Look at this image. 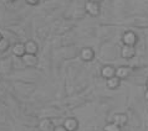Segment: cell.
Returning a JSON list of instances; mask_svg holds the SVG:
<instances>
[{
    "label": "cell",
    "mask_w": 148,
    "mask_h": 131,
    "mask_svg": "<svg viewBox=\"0 0 148 131\" xmlns=\"http://www.w3.org/2000/svg\"><path fill=\"white\" fill-rule=\"evenodd\" d=\"M128 120H130V117L126 113H117L112 116V122L116 124L117 126H120V128H125L128 124Z\"/></svg>",
    "instance_id": "6da1fadb"
},
{
    "label": "cell",
    "mask_w": 148,
    "mask_h": 131,
    "mask_svg": "<svg viewBox=\"0 0 148 131\" xmlns=\"http://www.w3.org/2000/svg\"><path fill=\"white\" fill-rule=\"evenodd\" d=\"M21 61L25 67L29 68H34L39 64V58L36 55H29V53H25L23 57H21Z\"/></svg>",
    "instance_id": "7a4b0ae2"
},
{
    "label": "cell",
    "mask_w": 148,
    "mask_h": 131,
    "mask_svg": "<svg viewBox=\"0 0 148 131\" xmlns=\"http://www.w3.org/2000/svg\"><path fill=\"white\" fill-rule=\"evenodd\" d=\"M137 41H138V37L133 31H126L122 36V42L126 46H134L137 43Z\"/></svg>",
    "instance_id": "3957f363"
},
{
    "label": "cell",
    "mask_w": 148,
    "mask_h": 131,
    "mask_svg": "<svg viewBox=\"0 0 148 131\" xmlns=\"http://www.w3.org/2000/svg\"><path fill=\"white\" fill-rule=\"evenodd\" d=\"M38 128L40 131H54L55 125H54V121H52L51 119L44 117V119H40L39 120Z\"/></svg>",
    "instance_id": "277c9868"
},
{
    "label": "cell",
    "mask_w": 148,
    "mask_h": 131,
    "mask_svg": "<svg viewBox=\"0 0 148 131\" xmlns=\"http://www.w3.org/2000/svg\"><path fill=\"white\" fill-rule=\"evenodd\" d=\"M85 9L86 11H87V14H90L91 16H98L100 15V4L97 3H93V1H90V0H87L85 4Z\"/></svg>",
    "instance_id": "5b68a950"
},
{
    "label": "cell",
    "mask_w": 148,
    "mask_h": 131,
    "mask_svg": "<svg viewBox=\"0 0 148 131\" xmlns=\"http://www.w3.org/2000/svg\"><path fill=\"white\" fill-rule=\"evenodd\" d=\"M11 52H13V56L14 57H18V58H21V57L25 55L26 51H25V45L24 42H15L13 46H11Z\"/></svg>",
    "instance_id": "8992f818"
},
{
    "label": "cell",
    "mask_w": 148,
    "mask_h": 131,
    "mask_svg": "<svg viewBox=\"0 0 148 131\" xmlns=\"http://www.w3.org/2000/svg\"><path fill=\"white\" fill-rule=\"evenodd\" d=\"M62 125L65 126V129L67 131H77V129L80 126V122L76 117H67V119H65Z\"/></svg>",
    "instance_id": "52a82bcc"
},
{
    "label": "cell",
    "mask_w": 148,
    "mask_h": 131,
    "mask_svg": "<svg viewBox=\"0 0 148 131\" xmlns=\"http://www.w3.org/2000/svg\"><path fill=\"white\" fill-rule=\"evenodd\" d=\"M121 56L125 59H131L136 56V48L134 46H126L123 45V47L121 48Z\"/></svg>",
    "instance_id": "ba28073f"
},
{
    "label": "cell",
    "mask_w": 148,
    "mask_h": 131,
    "mask_svg": "<svg viewBox=\"0 0 148 131\" xmlns=\"http://www.w3.org/2000/svg\"><path fill=\"white\" fill-rule=\"evenodd\" d=\"M25 45V51L29 55H38L39 52V45L35 42L34 40H27L24 42Z\"/></svg>",
    "instance_id": "9c48e42d"
},
{
    "label": "cell",
    "mask_w": 148,
    "mask_h": 131,
    "mask_svg": "<svg viewBox=\"0 0 148 131\" xmlns=\"http://www.w3.org/2000/svg\"><path fill=\"white\" fill-rule=\"evenodd\" d=\"M80 57L84 62H91V61L95 58V52L92 48L90 47H85L82 48L81 52H80Z\"/></svg>",
    "instance_id": "30bf717a"
},
{
    "label": "cell",
    "mask_w": 148,
    "mask_h": 131,
    "mask_svg": "<svg viewBox=\"0 0 148 131\" xmlns=\"http://www.w3.org/2000/svg\"><path fill=\"white\" fill-rule=\"evenodd\" d=\"M131 73H132V69L130 67H127V66H122L120 68H116V77L120 79H126L128 78L131 76Z\"/></svg>",
    "instance_id": "8fae6325"
},
{
    "label": "cell",
    "mask_w": 148,
    "mask_h": 131,
    "mask_svg": "<svg viewBox=\"0 0 148 131\" xmlns=\"http://www.w3.org/2000/svg\"><path fill=\"white\" fill-rule=\"evenodd\" d=\"M101 76H102V78H105L106 80L112 78V77L116 76V68L112 67V66H105V67H102V69H101Z\"/></svg>",
    "instance_id": "7c38bea8"
},
{
    "label": "cell",
    "mask_w": 148,
    "mask_h": 131,
    "mask_svg": "<svg viewBox=\"0 0 148 131\" xmlns=\"http://www.w3.org/2000/svg\"><path fill=\"white\" fill-rule=\"evenodd\" d=\"M120 84H121V79L117 78L116 76L106 80V87H107L108 89H117L118 87H120Z\"/></svg>",
    "instance_id": "4fadbf2b"
},
{
    "label": "cell",
    "mask_w": 148,
    "mask_h": 131,
    "mask_svg": "<svg viewBox=\"0 0 148 131\" xmlns=\"http://www.w3.org/2000/svg\"><path fill=\"white\" fill-rule=\"evenodd\" d=\"M9 48H10V41L8 38H5V37H3L1 40H0V53L6 52Z\"/></svg>",
    "instance_id": "5bb4252c"
},
{
    "label": "cell",
    "mask_w": 148,
    "mask_h": 131,
    "mask_svg": "<svg viewBox=\"0 0 148 131\" xmlns=\"http://www.w3.org/2000/svg\"><path fill=\"white\" fill-rule=\"evenodd\" d=\"M122 128H120V126H117L116 124H113L112 121L108 122V124H106L105 125V128H103V131H121Z\"/></svg>",
    "instance_id": "9a60e30c"
},
{
    "label": "cell",
    "mask_w": 148,
    "mask_h": 131,
    "mask_svg": "<svg viewBox=\"0 0 148 131\" xmlns=\"http://www.w3.org/2000/svg\"><path fill=\"white\" fill-rule=\"evenodd\" d=\"M25 3L30 6H36V5H39L40 0H25Z\"/></svg>",
    "instance_id": "2e32d148"
},
{
    "label": "cell",
    "mask_w": 148,
    "mask_h": 131,
    "mask_svg": "<svg viewBox=\"0 0 148 131\" xmlns=\"http://www.w3.org/2000/svg\"><path fill=\"white\" fill-rule=\"evenodd\" d=\"M54 131H67V130L65 129V126H64V125H57V126H55Z\"/></svg>",
    "instance_id": "e0dca14e"
},
{
    "label": "cell",
    "mask_w": 148,
    "mask_h": 131,
    "mask_svg": "<svg viewBox=\"0 0 148 131\" xmlns=\"http://www.w3.org/2000/svg\"><path fill=\"white\" fill-rule=\"evenodd\" d=\"M145 99L148 101V89H146V92H145Z\"/></svg>",
    "instance_id": "ac0fdd59"
},
{
    "label": "cell",
    "mask_w": 148,
    "mask_h": 131,
    "mask_svg": "<svg viewBox=\"0 0 148 131\" xmlns=\"http://www.w3.org/2000/svg\"><path fill=\"white\" fill-rule=\"evenodd\" d=\"M90 1H93V3H97V4H100L102 0H90Z\"/></svg>",
    "instance_id": "d6986e66"
},
{
    "label": "cell",
    "mask_w": 148,
    "mask_h": 131,
    "mask_svg": "<svg viewBox=\"0 0 148 131\" xmlns=\"http://www.w3.org/2000/svg\"><path fill=\"white\" fill-rule=\"evenodd\" d=\"M146 87H147V89H148V79L146 80Z\"/></svg>",
    "instance_id": "ffe728a7"
},
{
    "label": "cell",
    "mask_w": 148,
    "mask_h": 131,
    "mask_svg": "<svg viewBox=\"0 0 148 131\" xmlns=\"http://www.w3.org/2000/svg\"><path fill=\"white\" fill-rule=\"evenodd\" d=\"M3 38V35H1V32H0V40H1Z\"/></svg>",
    "instance_id": "44dd1931"
},
{
    "label": "cell",
    "mask_w": 148,
    "mask_h": 131,
    "mask_svg": "<svg viewBox=\"0 0 148 131\" xmlns=\"http://www.w3.org/2000/svg\"><path fill=\"white\" fill-rule=\"evenodd\" d=\"M9 1H10V3H14V1H16V0H9Z\"/></svg>",
    "instance_id": "7402d4cb"
}]
</instances>
